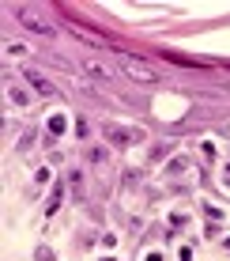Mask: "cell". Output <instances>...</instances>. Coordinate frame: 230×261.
<instances>
[{
  "label": "cell",
  "instance_id": "7a4b0ae2",
  "mask_svg": "<svg viewBox=\"0 0 230 261\" xmlns=\"http://www.w3.org/2000/svg\"><path fill=\"white\" fill-rule=\"evenodd\" d=\"M19 23H23V27H30V31H38V34H46V38L53 34V27H46V23H38V19H34L30 12H26V8H19Z\"/></svg>",
  "mask_w": 230,
  "mask_h": 261
},
{
  "label": "cell",
  "instance_id": "277c9868",
  "mask_svg": "<svg viewBox=\"0 0 230 261\" xmlns=\"http://www.w3.org/2000/svg\"><path fill=\"white\" fill-rule=\"evenodd\" d=\"M26 80H30V84L38 87V91H46V95H49V84H46V80L38 76V72H26Z\"/></svg>",
  "mask_w": 230,
  "mask_h": 261
},
{
  "label": "cell",
  "instance_id": "3957f363",
  "mask_svg": "<svg viewBox=\"0 0 230 261\" xmlns=\"http://www.w3.org/2000/svg\"><path fill=\"white\" fill-rule=\"evenodd\" d=\"M87 72H91L94 80H110V72H106V68L98 65V61H87Z\"/></svg>",
  "mask_w": 230,
  "mask_h": 261
},
{
  "label": "cell",
  "instance_id": "5b68a950",
  "mask_svg": "<svg viewBox=\"0 0 230 261\" xmlns=\"http://www.w3.org/2000/svg\"><path fill=\"white\" fill-rule=\"evenodd\" d=\"M226 87H230V84H226Z\"/></svg>",
  "mask_w": 230,
  "mask_h": 261
},
{
  "label": "cell",
  "instance_id": "6da1fadb",
  "mask_svg": "<svg viewBox=\"0 0 230 261\" xmlns=\"http://www.w3.org/2000/svg\"><path fill=\"white\" fill-rule=\"evenodd\" d=\"M125 68H128L132 80H140V84H158V72L147 68L144 61H136V57H125Z\"/></svg>",
  "mask_w": 230,
  "mask_h": 261
}]
</instances>
